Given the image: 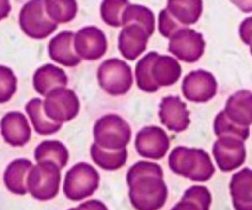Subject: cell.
<instances>
[{
    "instance_id": "cell-1",
    "label": "cell",
    "mask_w": 252,
    "mask_h": 210,
    "mask_svg": "<svg viewBox=\"0 0 252 210\" xmlns=\"http://www.w3.org/2000/svg\"><path fill=\"white\" fill-rule=\"evenodd\" d=\"M129 201L135 210H160L166 204L167 186L160 165L138 161L127 174Z\"/></svg>"
},
{
    "instance_id": "cell-2",
    "label": "cell",
    "mask_w": 252,
    "mask_h": 210,
    "mask_svg": "<svg viewBox=\"0 0 252 210\" xmlns=\"http://www.w3.org/2000/svg\"><path fill=\"white\" fill-rule=\"evenodd\" d=\"M182 69L176 58L149 52L137 63L135 80L142 91L153 93L160 88L171 86L181 78Z\"/></svg>"
},
{
    "instance_id": "cell-3",
    "label": "cell",
    "mask_w": 252,
    "mask_h": 210,
    "mask_svg": "<svg viewBox=\"0 0 252 210\" xmlns=\"http://www.w3.org/2000/svg\"><path fill=\"white\" fill-rule=\"evenodd\" d=\"M169 167L174 174L193 182H207L214 175V165L208 152L196 148L176 147L169 156Z\"/></svg>"
},
{
    "instance_id": "cell-4",
    "label": "cell",
    "mask_w": 252,
    "mask_h": 210,
    "mask_svg": "<svg viewBox=\"0 0 252 210\" xmlns=\"http://www.w3.org/2000/svg\"><path fill=\"white\" fill-rule=\"evenodd\" d=\"M94 138L96 144L103 149L122 150L129 144L132 129L121 116L110 113L96 120Z\"/></svg>"
},
{
    "instance_id": "cell-5",
    "label": "cell",
    "mask_w": 252,
    "mask_h": 210,
    "mask_svg": "<svg viewBox=\"0 0 252 210\" xmlns=\"http://www.w3.org/2000/svg\"><path fill=\"white\" fill-rule=\"evenodd\" d=\"M61 167L51 161L37 162L27 177V191L37 201H51L58 196L61 187Z\"/></svg>"
},
{
    "instance_id": "cell-6",
    "label": "cell",
    "mask_w": 252,
    "mask_h": 210,
    "mask_svg": "<svg viewBox=\"0 0 252 210\" xmlns=\"http://www.w3.org/2000/svg\"><path fill=\"white\" fill-rule=\"evenodd\" d=\"M19 24L22 32L33 39L47 38L58 27L47 14L44 0H29L20 10Z\"/></svg>"
},
{
    "instance_id": "cell-7",
    "label": "cell",
    "mask_w": 252,
    "mask_h": 210,
    "mask_svg": "<svg viewBox=\"0 0 252 210\" xmlns=\"http://www.w3.org/2000/svg\"><path fill=\"white\" fill-rule=\"evenodd\" d=\"M100 186V174L86 162L74 165L65 175L63 184L64 194L73 202L91 197Z\"/></svg>"
},
{
    "instance_id": "cell-8",
    "label": "cell",
    "mask_w": 252,
    "mask_h": 210,
    "mask_svg": "<svg viewBox=\"0 0 252 210\" xmlns=\"http://www.w3.org/2000/svg\"><path fill=\"white\" fill-rule=\"evenodd\" d=\"M97 81L108 95H126L133 85L132 68L121 59H107L98 66Z\"/></svg>"
},
{
    "instance_id": "cell-9",
    "label": "cell",
    "mask_w": 252,
    "mask_h": 210,
    "mask_svg": "<svg viewBox=\"0 0 252 210\" xmlns=\"http://www.w3.org/2000/svg\"><path fill=\"white\" fill-rule=\"evenodd\" d=\"M46 115L53 122H70L78 116L80 110V101L73 90L66 88H58L52 90L43 101Z\"/></svg>"
},
{
    "instance_id": "cell-10",
    "label": "cell",
    "mask_w": 252,
    "mask_h": 210,
    "mask_svg": "<svg viewBox=\"0 0 252 210\" xmlns=\"http://www.w3.org/2000/svg\"><path fill=\"white\" fill-rule=\"evenodd\" d=\"M206 51L203 34L196 30L182 27L170 38L169 52L179 60L185 63H196Z\"/></svg>"
},
{
    "instance_id": "cell-11",
    "label": "cell",
    "mask_w": 252,
    "mask_h": 210,
    "mask_svg": "<svg viewBox=\"0 0 252 210\" xmlns=\"http://www.w3.org/2000/svg\"><path fill=\"white\" fill-rule=\"evenodd\" d=\"M213 156L217 166L223 172H231L244 165L246 160V148L244 140L236 137H219L213 144Z\"/></svg>"
},
{
    "instance_id": "cell-12",
    "label": "cell",
    "mask_w": 252,
    "mask_h": 210,
    "mask_svg": "<svg viewBox=\"0 0 252 210\" xmlns=\"http://www.w3.org/2000/svg\"><path fill=\"white\" fill-rule=\"evenodd\" d=\"M217 90L218 84L213 74L202 69L191 71L182 81V93L191 102H208L217 95Z\"/></svg>"
},
{
    "instance_id": "cell-13",
    "label": "cell",
    "mask_w": 252,
    "mask_h": 210,
    "mask_svg": "<svg viewBox=\"0 0 252 210\" xmlns=\"http://www.w3.org/2000/svg\"><path fill=\"white\" fill-rule=\"evenodd\" d=\"M135 149L145 159L161 160L170 149V138L162 128L155 125L144 127L135 137Z\"/></svg>"
},
{
    "instance_id": "cell-14",
    "label": "cell",
    "mask_w": 252,
    "mask_h": 210,
    "mask_svg": "<svg viewBox=\"0 0 252 210\" xmlns=\"http://www.w3.org/2000/svg\"><path fill=\"white\" fill-rule=\"evenodd\" d=\"M75 51L81 59L94 61L102 58L108 48L107 37L101 29L86 26L79 30L74 38Z\"/></svg>"
},
{
    "instance_id": "cell-15",
    "label": "cell",
    "mask_w": 252,
    "mask_h": 210,
    "mask_svg": "<svg viewBox=\"0 0 252 210\" xmlns=\"http://www.w3.org/2000/svg\"><path fill=\"white\" fill-rule=\"evenodd\" d=\"M159 117L162 125L174 133H182L189 128V111L179 96H166L161 100L159 107Z\"/></svg>"
},
{
    "instance_id": "cell-16",
    "label": "cell",
    "mask_w": 252,
    "mask_h": 210,
    "mask_svg": "<svg viewBox=\"0 0 252 210\" xmlns=\"http://www.w3.org/2000/svg\"><path fill=\"white\" fill-rule=\"evenodd\" d=\"M149 37V33L139 25H125L118 36V51L127 60H135L147 49Z\"/></svg>"
},
{
    "instance_id": "cell-17",
    "label": "cell",
    "mask_w": 252,
    "mask_h": 210,
    "mask_svg": "<svg viewBox=\"0 0 252 210\" xmlns=\"http://www.w3.org/2000/svg\"><path fill=\"white\" fill-rule=\"evenodd\" d=\"M0 132L5 142L11 147H24L31 139V127L21 112H9L0 120Z\"/></svg>"
},
{
    "instance_id": "cell-18",
    "label": "cell",
    "mask_w": 252,
    "mask_h": 210,
    "mask_svg": "<svg viewBox=\"0 0 252 210\" xmlns=\"http://www.w3.org/2000/svg\"><path fill=\"white\" fill-rule=\"evenodd\" d=\"M75 33L71 31L59 32L49 41L48 56L56 63L61 65L73 68L80 64L81 58L78 56L74 44Z\"/></svg>"
},
{
    "instance_id": "cell-19",
    "label": "cell",
    "mask_w": 252,
    "mask_h": 210,
    "mask_svg": "<svg viewBox=\"0 0 252 210\" xmlns=\"http://www.w3.org/2000/svg\"><path fill=\"white\" fill-rule=\"evenodd\" d=\"M230 196L235 210H252V170L236 172L230 181Z\"/></svg>"
},
{
    "instance_id": "cell-20",
    "label": "cell",
    "mask_w": 252,
    "mask_h": 210,
    "mask_svg": "<svg viewBox=\"0 0 252 210\" xmlns=\"http://www.w3.org/2000/svg\"><path fill=\"white\" fill-rule=\"evenodd\" d=\"M225 115L241 127L252 124V92L249 90L236 91L226 101Z\"/></svg>"
},
{
    "instance_id": "cell-21",
    "label": "cell",
    "mask_w": 252,
    "mask_h": 210,
    "mask_svg": "<svg viewBox=\"0 0 252 210\" xmlns=\"http://www.w3.org/2000/svg\"><path fill=\"white\" fill-rule=\"evenodd\" d=\"M68 85V75L63 69L54 64H44L36 70L33 75V88L39 95L46 97L52 90L65 88Z\"/></svg>"
},
{
    "instance_id": "cell-22",
    "label": "cell",
    "mask_w": 252,
    "mask_h": 210,
    "mask_svg": "<svg viewBox=\"0 0 252 210\" xmlns=\"http://www.w3.org/2000/svg\"><path fill=\"white\" fill-rule=\"evenodd\" d=\"M33 164L27 159L14 160L7 165L4 172L5 187L11 193L25 196L27 193V177Z\"/></svg>"
},
{
    "instance_id": "cell-23",
    "label": "cell",
    "mask_w": 252,
    "mask_h": 210,
    "mask_svg": "<svg viewBox=\"0 0 252 210\" xmlns=\"http://www.w3.org/2000/svg\"><path fill=\"white\" fill-rule=\"evenodd\" d=\"M166 10L182 26H189L202 16L203 0H167Z\"/></svg>"
},
{
    "instance_id": "cell-24",
    "label": "cell",
    "mask_w": 252,
    "mask_h": 210,
    "mask_svg": "<svg viewBox=\"0 0 252 210\" xmlns=\"http://www.w3.org/2000/svg\"><path fill=\"white\" fill-rule=\"evenodd\" d=\"M27 116L33 125L34 130L39 135H52L62 129V123L53 122L44 112L43 100L32 98L25 106Z\"/></svg>"
},
{
    "instance_id": "cell-25",
    "label": "cell",
    "mask_w": 252,
    "mask_h": 210,
    "mask_svg": "<svg viewBox=\"0 0 252 210\" xmlns=\"http://www.w3.org/2000/svg\"><path fill=\"white\" fill-rule=\"evenodd\" d=\"M90 155L93 161L106 171H116L123 167L127 162L128 152L126 149L122 150H107L98 147L94 143L90 148Z\"/></svg>"
},
{
    "instance_id": "cell-26",
    "label": "cell",
    "mask_w": 252,
    "mask_h": 210,
    "mask_svg": "<svg viewBox=\"0 0 252 210\" xmlns=\"http://www.w3.org/2000/svg\"><path fill=\"white\" fill-rule=\"evenodd\" d=\"M34 160L37 162H54L61 169H64L68 165L69 151L65 145L59 140H44L37 145L34 150Z\"/></svg>"
},
{
    "instance_id": "cell-27",
    "label": "cell",
    "mask_w": 252,
    "mask_h": 210,
    "mask_svg": "<svg viewBox=\"0 0 252 210\" xmlns=\"http://www.w3.org/2000/svg\"><path fill=\"white\" fill-rule=\"evenodd\" d=\"M128 24H137L145 29L152 36L155 31V16L150 9L143 5L129 4L126 7L122 16V26Z\"/></svg>"
},
{
    "instance_id": "cell-28",
    "label": "cell",
    "mask_w": 252,
    "mask_h": 210,
    "mask_svg": "<svg viewBox=\"0 0 252 210\" xmlns=\"http://www.w3.org/2000/svg\"><path fill=\"white\" fill-rule=\"evenodd\" d=\"M46 11L56 24H66L73 21L78 15L76 0H44Z\"/></svg>"
},
{
    "instance_id": "cell-29",
    "label": "cell",
    "mask_w": 252,
    "mask_h": 210,
    "mask_svg": "<svg viewBox=\"0 0 252 210\" xmlns=\"http://www.w3.org/2000/svg\"><path fill=\"white\" fill-rule=\"evenodd\" d=\"M214 134L217 137H225V135H230V137H236L239 139L245 142L249 137H250V129L249 127H241V125L234 123L228 116L225 115L224 111L219 112L217 115L216 120H214Z\"/></svg>"
},
{
    "instance_id": "cell-30",
    "label": "cell",
    "mask_w": 252,
    "mask_h": 210,
    "mask_svg": "<svg viewBox=\"0 0 252 210\" xmlns=\"http://www.w3.org/2000/svg\"><path fill=\"white\" fill-rule=\"evenodd\" d=\"M129 0H103L101 4V17L111 27L122 26V16Z\"/></svg>"
},
{
    "instance_id": "cell-31",
    "label": "cell",
    "mask_w": 252,
    "mask_h": 210,
    "mask_svg": "<svg viewBox=\"0 0 252 210\" xmlns=\"http://www.w3.org/2000/svg\"><path fill=\"white\" fill-rule=\"evenodd\" d=\"M17 89V79L10 68L0 65V103L9 102Z\"/></svg>"
},
{
    "instance_id": "cell-32",
    "label": "cell",
    "mask_w": 252,
    "mask_h": 210,
    "mask_svg": "<svg viewBox=\"0 0 252 210\" xmlns=\"http://www.w3.org/2000/svg\"><path fill=\"white\" fill-rule=\"evenodd\" d=\"M182 25L179 24L172 17V15L166 9H162L159 14V32L166 38H171L179 30L182 29Z\"/></svg>"
},
{
    "instance_id": "cell-33",
    "label": "cell",
    "mask_w": 252,
    "mask_h": 210,
    "mask_svg": "<svg viewBox=\"0 0 252 210\" xmlns=\"http://www.w3.org/2000/svg\"><path fill=\"white\" fill-rule=\"evenodd\" d=\"M185 198H189L198 203L204 210H209L212 204V194L208 191V188L203 186H193L189 187L184 193Z\"/></svg>"
},
{
    "instance_id": "cell-34",
    "label": "cell",
    "mask_w": 252,
    "mask_h": 210,
    "mask_svg": "<svg viewBox=\"0 0 252 210\" xmlns=\"http://www.w3.org/2000/svg\"><path fill=\"white\" fill-rule=\"evenodd\" d=\"M239 34H240L241 41L245 44L250 46L252 43V16L246 17L239 27Z\"/></svg>"
},
{
    "instance_id": "cell-35",
    "label": "cell",
    "mask_w": 252,
    "mask_h": 210,
    "mask_svg": "<svg viewBox=\"0 0 252 210\" xmlns=\"http://www.w3.org/2000/svg\"><path fill=\"white\" fill-rule=\"evenodd\" d=\"M68 210H108L105 203H102L101 201L97 199H90V201H86L84 203H81L80 206L76 207V208H70Z\"/></svg>"
},
{
    "instance_id": "cell-36",
    "label": "cell",
    "mask_w": 252,
    "mask_h": 210,
    "mask_svg": "<svg viewBox=\"0 0 252 210\" xmlns=\"http://www.w3.org/2000/svg\"><path fill=\"white\" fill-rule=\"evenodd\" d=\"M171 210H204V209L202 208L198 203L192 201V199L182 197L181 201H180L177 204H175Z\"/></svg>"
},
{
    "instance_id": "cell-37",
    "label": "cell",
    "mask_w": 252,
    "mask_h": 210,
    "mask_svg": "<svg viewBox=\"0 0 252 210\" xmlns=\"http://www.w3.org/2000/svg\"><path fill=\"white\" fill-rule=\"evenodd\" d=\"M243 12H252V0H230Z\"/></svg>"
},
{
    "instance_id": "cell-38",
    "label": "cell",
    "mask_w": 252,
    "mask_h": 210,
    "mask_svg": "<svg viewBox=\"0 0 252 210\" xmlns=\"http://www.w3.org/2000/svg\"><path fill=\"white\" fill-rule=\"evenodd\" d=\"M11 12V4L10 0H0V21L6 19Z\"/></svg>"
},
{
    "instance_id": "cell-39",
    "label": "cell",
    "mask_w": 252,
    "mask_h": 210,
    "mask_svg": "<svg viewBox=\"0 0 252 210\" xmlns=\"http://www.w3.org/2000/svg\"><path fill=\"white\" fill-rule=\"evenodd\" d=\"M250 52H251V56H252V43L250 44Z\"/></svg>"
}]
</instances>
